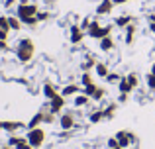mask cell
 <instances>
[{"label":"cell","instance_id":"6da1fadb","mask_svg":"<svg viewBox=\"0 0 155 149\" xmlns=\"http://www.w3.org/2000/svg\"><path fill=\"white\" fill-rule=\"evenodd\" d=\"M34 53H35V45H34V41H31V37L20 39L18 45H16V59L26 65V63H30L31 59H34Z\"/></svg>","mask_w":155,"mask_h":149},{"label":"cell","instance_id":"7a4b0ae2","mask_svg":"<svg viewBox=\"0 0 155 149\" xmlns=\"http://www.w3.org/2000/svg\"><path fill=\"white\" fill-rule=\"evenodd\" d=\"M26 138H28V143H30L31 147L38 149V147H41L43 143H45V130H43V128H34V130H28Z\"/></svg>","mask_w":155,"mask_h":149},{"label":"cell","instance_id":"3957f363","mask_svg":"<svg viewBox=\"0 0 155 149\" xmlns=\"http://www.w3.org/2000/svg\"><path fill=\"white\" fill-rule=\"evenodd\" d=\"M39 12V6L35 2H28V4H20L16 6V16L20 20H26V18H31V16H38Z\"/></svg>","mask_w":155,"mask_h":149},{"label":"cell","instance_id":"277c9868","mask_svg":"<svg viewBox=\"0 0 155 149\" xmlns=\"http://www.w3.org/2000/svg\"><path fill=\"white\" fill-rule=\"evenodd\" d=\"M116 139H118V143H120V147L122 149H130L132 145H136L137 143V138L132 134V131H126V130H120L116 134Z\"/></svg>","mask_w":155,"mask_h":149},{"label":"cell","instance_id":"5b68a950","mask_svg":"<svg viewBox=\"0 0 155 149\" xmlns=\"http://www.w3.org/2000/svg\"><path fill=\"white\" fill-rule=\"evenodd\" d=\"M59 126L63 131H71L73 128H77L75 112H61L59 114Z\"/></svg>","mask_w":155,"mask_h":149},{"label":"cell","instance_id":"8992f818","mask_svg":"<svg viewBox=\"0 0 155 149\" xmlns=\"http://www.w3.org/2000/svg\"><path fill=\"white\" fill-rule=\"evenodd\" d=\"M84 35H87V31H84V30H81V26H79V24H73V26H71V30H69V41H71L73 45H79V43L84 39Z\"/></svg>","mask_w":155,"mask_h":149},{"label":"cell","instance_id":"52a82bcc","mask_svg":"<svg viewBox=\"0 0 155 149\" xmlns=\"http://www.w3.org/2000/svg\"><path fill=\"white\" fill-rule=\"evenodd\" d=\"M65 104H67V98H65L63 94H59V96H55L53 100H49V102H47V106H49V112H53V114L59 116L61 112H63Z\"/></svg>","mask_w":155,"mask_h":149},{"label":"cell","instance_id":"ba28073f","mask_svg":"<svg viewBox=\"0 0 155 149\" xmlns=\"http://www.w3.org/2000/svg\"><path fill=\"white\" fill-rule=\"evenodd\" d=\"M112 10H114V2H112V0H100L98 6L94 8V14L98 16V18H100V16H110Z\"/></svg>","mask_w":155,"mask_h":149},{"label":"cell","instance_id":"9c48e42d","mask_svg":"<svg viewBox=\"0 0 155 149\" xmlns=\"http://www.w3.org/2000/svg\"><path fill=\"white\" fill-rule=\"evenodd\" d=\"M41 92H43V96L47 98V102H49V100H53L55 96H59V94H61V92L55 88V84H53V83H49V80H45V83H43V86H41Z\"/></svg>","mask_w":155,"mask_h":149},{"label":"cell","instance_id":"30bf717a","mask_svg":"<svg viewBox=\"0 0 155 149\" xmlns=\"http://www.w3.org/2000/svg\"><path fill=\"white\" fill-rule=\"evenodd\" d=\"M81 92H83V86H81V84H75V83L65 84V86L61 88V94H63L65 98H69V96H77V94H81Z\"/></svg>","mask_w":155,"mask_h":149},{"label":"cell","instance_id":"8fae6325","mask_svg":"<svg viewBox=\"0 0 155 149\" xmlns=\"http://www.w3.org/2000/svg\"><path fill=\"white\" fill-rule=\"evenodd\" d=\"M114 47H116V43H114V37H112V35L102 37L98 41V49L102 51V53H110V51H114Z\"/></svg>","mask_w":155,"mask_h":149},{"label":"cell","instance_id":"7c38bea8","mask_svg":"<svg viewBox=\"0 0 155 149\" xmlns=\"http://www.w3.org/2000/svg\"><path fill=\"white\" fill-rule=\"evenodd\" d=\"M132 22H134V18L130 14H122V16H118V18L114 20V26L120 28V30H126V28H128Z\"/></svg>","mask_w":155,"mask_h":149},{"label":"cell","instance_id":"4fadbf2b","mask_svg":"<svg viewBox=\"0 0 155 149\" xmlns=\"http://www.w3.org/2000/svg\"><path fill=\"white\" fill-rule=\"evenodd\" d=\"M43 114H45V112H43V110H39L38 114H34V116H31V120L26 124V128H28V130H34V128H39V126H41V124H43Z\"/></svg>","mask_w":155,"mask_h":149},{"label":"cell","instance_id":"5bb4252c","mask_svg":"<svg viewBox=\"0 0 155 149\" xmlns=\"http://www.w3.org/2000/svg\"><path fill=\"white\" fill-rule=\"evenodd\" d=\"M136 30H137L136 24H130V26L124 30V31H126V34H124V43H126V45H132V43H134V37H136Z\"/></svg>","mask_w":155,"mask_h":149},{"label":"cell","instance_id":"9a60e30c","mask_svg":"<svg viewBox=\"0 0 155 149\" xmlns=\"http://www.w3.org/2000/svg\"><path fill=\"white\" fill-rule=\"evenodd\" d=\"M112 30H114V26L112 24H106V26H102L98 31H96V35L92 39H96V41H100L102 37H108V35H112Z\"/></svg>","mask_w":155,"mask_h":149},{"label":"cell","instance_id":"2e32d148","mask_svg":"<svg viewBox=\"0 0 155 149\" xmlns=\"http://www.w3.org/2000/svg\"><path fill=\"white\" fill-rule=\"evenodd\" d=\"M26 128V124L22 122H0V130H6V131H16V130H22Z\"/></svg>","mask_w":155,"mask_h":149},{"label":"cell","instance_id":"e0dca14e","mask_svg":"<svg viewBox=\"0 0 155 149\" xmlns=\"http://www.w3.org/2000/svg\"><path fill=\"white\" fill-rule=\"evenodd\" d=\"M110 73V69H108V65L106 63H100V61H96V65H94V75L96 76H100V79H106Z\"/></svg>","mask_w":155,"mask_h":149},{"label":"cell","instance_id":"ac0fdd59","mask_svg":"<svg viewBox=\"0 0 155 149\" xmlns=\"http://www.w3.org/2000/svg\"><path fill=\"white\" fill-rule=\"evenodd\" d=\"M88 102H91V96H87L84 92H81V94H77L75 98H73V104H75V108H83V106H87Z\"/></svg>","mask_w":155,"mask_h":149},{"label":"cell","instance_id":"d6986e66","mask_svg":"<svg viewBox=\"0 0 155 149\" xmlns=\"http://www.w3.org/2000/svg\"><path fill=\"white\" fill-rule=\"evenodd\" d=\"M94 65H96V59L92 57L91 53H88V55H87V61H83V63H81V71H83V73H87V71L94 69Z\"/></svg>","mask_w":155,"mask_h":149},{"label":"cell","instance_id":"ffe728a7","mask_svg":"<svg viewBox=\"0 0 155 149\" xmlns=\"http://www.w3.org/2000/svg\"><path fill=\"white\" fill-rule=\"evenodd\" d=\"M104 120V110L100 108V110H92L91 114H88V122L91 124H98V122H102Z\"/></svg>","mask_w":155,"mask_h":149},{"label":"cell","instance_id":"44dd1931","mask_svg":"<svg viewBox=\"0 0 155 149\" xmlns=\"http://www.w3.org/2000/svg\"><path fill=\"white\" fill-rule=\"evenodd\" d=\"M102 110H104V120H112L114 114H116V110H118V102H110Z\"/></svg>","mask_w":155,"mask_h":149},{"label":"cell","instance_id":"7402d4cb","mask_svg":"<svg viewBox=\"0 0 155 149\" xmlns=\"http://www.w3.org/2000/svg\"><path fill=\"white\" fill-rule=\"evenodd\" d=\"M8 22H10V30L12 31H20V30H22V26H24L22 20H20L18 16H8Z\"/></svg>","mask_w":155,"mask_h":149},{"label":"cell","instance_id":"603a6c76","mask_svg":"<svg viewBox=\"0 0 155 149\" xmlns=\"http://www.w3.org/2000/svg\"><path fill=\"white\" fill-rule=\"evenodd\" d=\"M118 90H120V92H124V94H130V92L134 90V88H132V84L128 83V79H126V76H122V80L118 83Z\"/></svg>","mask_w":155,"mask_h":149},{"label":"cell","instance_id":"cb8c5ba5","mask_svg":"<svg viewBox=\"0 0 155 149\" xmlns=\"http://www.w3.org/2000/svg\"><path fill=\"white\" fill-rule=\"evenodd\" d=\"M91 84H94V79H92L91 71H87V73H83V75H81V86H83V88H87V86H91Z\"/></svg>","mask_w":155,"mask_h":149},{"label":"cell","instance_id":"d4e9b609","mask_svg":"<svg viewBox=\"0 0 155 149\" xmlns=\"http://www.w3.org/2000/svg\"><path fill=\"white\" fill-rule=\"evenodd\" d=\"M126 79H128V83L132 84L134 90L140 86V75H137V73H128V75H126Z\"/></svg>","mask_w":155,"mask_h":149},{"label":"cell","instance_id":"484cf974","mask_svg":"<svg viewBox=\"0 0 155 149\" xmlns=\"http://www.w3.org/2000/svg\"><path fill=\"white\" fill-rule=\"evenodd\" d=\"M145 86H147L149 92H155V75L153 73H147V75H145Z\"/></svg>","mask_w":155,"mask_h":149},{"label":"cell","instance_id":"4316f807","mask_svg":"<svg viewBox=\"0 0 155 149\" xmlns=\"http://www.w3.org/2000/svg\"><path fill=\"white\" fill-rule=\"evenodd\" d=\"M104 96H106V90H104L102 86H98V88L94 90V94L91 96V100H94V102H100V100H102Z\"/></svg>","mask_w":155,"mask_h":149},{"label":"cell","instance_id":"83f0119b","mask_svg":"<svg viewBox=\"0 0 155 149\" xmlns=\"http://www.w3.org/2000/svg\"><path fill=\"white\" fill-rule=\"evenodd\" d=\"M104 80H106L108 84H118V83L122 80V75H118V73H108V76H106Z\"/></svg>","mask_w":155,"mask_h":149},{"label":"cell","instance_id":"f1b7e54d","mask_svg":"<svg viewBox=\"0 0 155 149\" xmlns=\"http://www.w3.org/2000/svg\"><path fill=\"white\" fill-rule=\"evenodd\" d=\"M0 30L12 31V30H10V22H8V16H0Z\"/></svg>","mask_w":155,"mask_h":149},{"label":"cell","instance_id":"f546056e","mask_svg":"<svg viewBox=\"0 0 155 149\" xmlns=\"http://www.w3.org/2000/svg\"><path fill=\"white\" fill-rule=\"evenodd\" d=\"M22 24H24V26H30V28H34V26H38V24H39V20H38V16H31V18H26V20H22Z\"/></svg>","mask_w":155,"mask_h":149},{"label":"cell","instance_id":"4dcf8cb0","mask_svg":"<svg viewBox=\"0 0 155 149\" xmlns=\"http://www.w3.org/2000/svg\"><path fill=\"white\" fill-rule=\"evenodd\" d=\"M55 116H57V114H53V112H49V110H47L45 114H43V124H53V122L57 120Z\"/></svg>","mask_w":155,"mask_h":149},{"label":"cell","instance_id":"1f68e13d","mask_svg":"<svg viewBox=\"0 0 155 149\" xmlns=\"http://www.w3.org/2000/svg\"><path fill=\"white\" fill-rule=\"evenodd\" d=\"M49 18H51V12H47V10H39L38 12V20L39 22H47Z\"/></svg>","mask_w":155,"mask_h":149},{"label":"cell","instance_id":"d6a6232c","mask_svg":"<svg viewBox=\"0 0 155 149\" xmlns=\"http://www.w3.org/2000/svg\"><path fill=\"white\" fill-rule=\"evenodd\" d=\"M147 26H149V31L155 35V14H147Z\"/></svg>","mask_w":155,"mask_h":149},{"label":"cell","instance_id":"836d02e7","mask_svg":"<svg viewBox=\"0 0 155 149\" xmlns=\"http://www.w3.org/2000/svg\"><path fill=\"white\" fill-rule=\"evenodd\" d=\"M91 24H92V18H91V16H87V18H83V22H81L79 26H81V30H84V31H87L88 28H91Z\"/></svg>","mask_w":155,"mask_h":149},{"label":"cell","instance_id":"e575fe53","mask_svg":"<svg viewBox=\"0 0 155 149\" xmlns=\"http://www.w3.org/2000/svg\"><path fill=\"white\" fill-rule=\"evenodd\" d=\"M106 145H108V149H114V147H120V143H118L116 135H114V138H110L108 141H106Z\"/></svg>","mask_w":155,"mask_h":149},{"label":"cell","instance_id":"d590c367","mask_svg":"<svg viewBox=\"0 0 155 149\" xmlns=\"http://www.w3.org/2000/svg\"><path fill=\"white\" fill-rule=\"evenodd\" d=\"M128 98H130V94H124V92H120V96H118V102L124 104V102H128Z\"/></svg>","mask_w":155,"mask_h":149},{"label":"cell","instance_id":"8d00e7d4","mask_svg":"<svg viewBox=\"0 0 155 149\" xmlns=\"http://www.w3.org/2000/svg\"><path fill=\"white\" fill-rule=\"evenodd\" d=\"M8 34H10V31L0 30V41H8Z\"/></svg>","mask_w":155,"mask_h":149},{"label":"cell","instance_id":"74e56055","mask_svg":"<svg viewBox=\"0 0 155 149\" xmlns=\"http://www.w3.org/2000/svg\"><path fill=\"white\" fill-rule=\"evenodd\" d=\"M16 2H20V0H6V2H4V8H12Z\"/></svg>","mask_w":155,"mask_h":149},{"label":"cell","instance_id":"f35d334b","mask_svg":"<svg viewBox=\"0 0 155 149\" xmlns=\"http://www.w3.org/2000/svg\"><path fill=\"white\" fill-rule=\"evenodd\" d=\"M114 2V6H122V4H128L130 0H112Z\"/></svg>","mask_w":155,"mask_h":149},{"label":"cell","instance_id":"ab89813d","mask_svg":"<svg viewBox=\"0 0 155 149\" xmlns=\"http://www.w3.org/2000/svg\"><path fill=\"white\" fill-rule=\"evenodd\" d=\"M0 51H8V41H0Z\"/></svg>","mask_w":155,"mask_h":149},{"label":"cell","instance_id":"60d3db41","mask_svg":"<svg viewBox=\"0 0 155 149\" xmlns=\"http://www.w3.org/2000/svg\"><path fill=\"white\" fill-rule=\"evenodd\" d=\"M149 73H153V75H155V63L151 65V71H149Z\"/></svg>","mask_w":155,"mask_h":149},{"label":"cell","instance_id":"b9f144b4","mask_svg":"<svg viewBox=\"0 0 155 149\" xmlns=\"http://www.w3.org/2000/svg\"><path fill=\"white\" fill-rule=\"evenodd\" d=\"M0 149H14V147H10V145H4V147H0Z\"/></svg>","mask_w":155,"mask_h":149},{"label":"cell","instance_id":"7bdbcfd3","mask_svg":"<svg viewBox=\"0 0 155 149\" xmlns=\"http://www.w3.org/2000/svg\"><path fill=\"white\" fill-rule=\"evenodd\" d=\"M130 149H140V147H130Z\"/></svg>","mask_w":155,"mask_h":149},{"label":"cell","instance_id":"ee69618b","mask_svg":"<svg viewBox=\"0 0 155 149\" xmlns=\"http://www.w3.org/2000/svg\"><path fill=\"white\" fill-rule=\"evenodd\" d=\"M114 149H122V147H114Z\"/></svg>","mask_w":155,"mask_h":149}]
</instances>
